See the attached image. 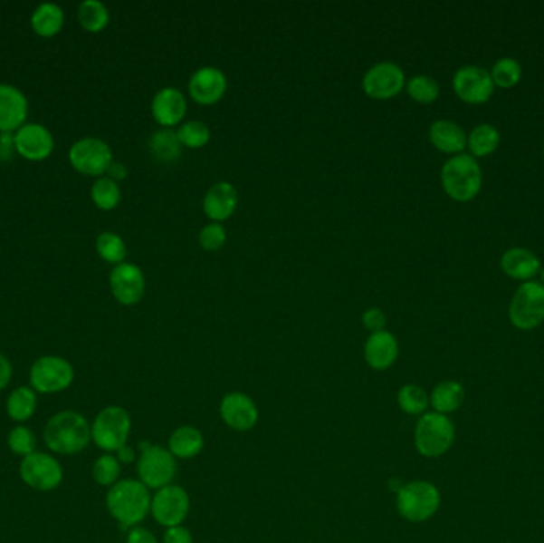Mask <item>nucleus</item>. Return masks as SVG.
I'll list each match as a JSON object with an SVG mask.
<instances>
[{
	"label": "nucleus",
	"mask_w": 544,
	"mask_h": 543,
	"mask_svg": "<svg viewBox=\"0 0 544 543\" xmlns=\"http://www.w3.org/2000/svg\"><path fill=\"white\" fill-rule=\"evenodd\" d=\"M42 439L54 456H77L92 443L91 422L80 412L62 410L46 421Z\"/></svg>",
	"instance_id": "obj_1"
},
{
	"label": "nucleus",
	"mask_w": 544,
	"mask_h": 543,
	"mask_svg": "<svg viewBox=\"0 0 544 543\" xmlns=\"http://www.w3.org/2000/svg\"><path fill=\"white\" fill-rule=\"evenodd\" d=\"M105 507L123 529H131L142 523L150 513V491L142 481L134 478L119 480V483L109 488Z\"/></svg>",
	"instance_id": "obj_2"
},
{
	"label": "nucleus",
	"mask_w": 544,
	"mask_h": 543,
	"mask_svg": "<svg viewBox=\"0 0 544 543\" xmlns=\"http://www.w3.org/2000/svg\"><path fill=\"white\" fill-rule=\"evenodd\" d=\"M441 184L447 197L460 203L478 197L482 187V170L476 158L468 153L449 158L441 170Z\"/></svg>",
	"instance_id": "obj_3"
},
{
	"label": "nucleus",
	"mask_w": 544,
	"mask_h": 543,
	"mask_svg": "<svg viewBox=\"0 0 544 543\" xmlns=\"http://www.w3.org/2000/svg\"><path fill=\"white\" fill-rule=\"evenodd\" d=\"M455 433V426L449 416L436 412H425L415 424L414 445L424 458H441L453 448Z\"/></svg>",
	"instance_id": "obj_4"
},
{
	"label": "nucleus",
	"mask_w": 544,
	"mask_h": 543,
	"mask_svg": "<svg viewBox=\"0 0 544 543\" xmlns=\"http://www.w3.org/2000/svg\"><path fill=\"white\" fill-rule=\"evenodd\" d=\"M132 419L129 412L119 405L102 408L91 422V441L100 451L117 452L128 445Z\"/></svg>",
	"instance_id": "obj_5"
},
{
	"label": "nucleus",
	"mask_w": 544,
	"mask_h": 543,
	"mask_svg": "<svg viewBox=\"0 0 544 543\" xmlns=\"http://www.w3.org/2000/svg\"><path fill=\"white\" fill-rule=\"evenodd\" d=\"M440 507V490L425 480L409 481L396 491V510L411 523L428 521Z\"/></svg>",
	"instance_id": "obj_6"
},
{
	"label": "nucleus",
	"mask_w": 544,
	"mask_h": 543,
	"mask_svg": "<svg viewBox=\"0 0 544 543\" xmlns=\"http://www.w3.org/2000/svg\"><path fill=\"white\" fill-rule=\"evenodd\" d=\"M21 481L37 492L56 491L64 481V467L58 456L50 451H37L23 458L18 465Z\"/></svg>",
	"instance_id": "obj_7"
},
{
	"label": "nucleus",
	"mask_w": 544,
	"mask_h": 543,
	"mask_svg": "<svg viewBox=\"0 0 544 543\" xmlns=\"http://www.w3.org/2000/svg\"><path fill=\"white\" fill-rule=\"evenodd\" d=\"M75 381V368L61 355H42L29 370V386L39 395L66 393Z\"/></svg>",
	"instance_id": "obj_8"
},
{
	"label": "nucleus",
	"mask_w": 544,
	"mask_h": 543,
	"mask_svg": "<svg viewBox=\"0 0 544 543\" xmlns=\"http://www.w3.org/2000/svg\"><path fill=\"white\" fill-rule=\"evenodd\" d=\"M138 475L148 490H161L171 485L177 473V462L169 450L155 446L148 441L138 443Z\"/></svg>",
	"instance_id": "obj_9"
},
{
	"label": "nucleus",
	"mask_w": 544,
	"mask_h": 543,
	"mask_svg": "<svg viewBox=\"0 0 544 543\" xmlns=\"http://www.w3.org/2000/svg\"><path fill=\"white\" fill-rule=\"evenodd\" d=\"M510 321L519 330H533L544 322V286L541 282H522L510 305Z\"/></svg>",
	"instance_id": "obj_10"
},
{
	"label": "nucleus",
	"mask_w": 544,
	"mask_h": 543,
	"mask_svg": "<svg viewBox=\"0 0 544 543\" xmlns=\"http://www.w3.org/2000/svg\"><path fill=\"white\" fill-rule=\"evenodd\" d=\"M69 161L80 174L100 177L112 166V149L102 139H80L71 147Z\"/></svg>",
	"instance_id": "obj_11"
},
{
	"label": "nucleus",
	"mask_w": 544,
	"mask_h": 543,
	"mask_svg": "<svg viewBox=\"0 0 544 543\" xmlns=\"http://www.w3.org/2000/svg\"><path fill=\"white\" fill-rule=\"evenodd\" d=\"M190 511V498L180 486L169 485L157 490L151 498L150 513L155 521L165 528H174L184 523Z\"/></svg>",
	"instance_id": "obj_12"
},
{
	"label": "nucleus",
	"mask_w": 544,
	"mask_h": 543,
	"mask_svg": "<svg viewBox=\"0 0 544 543\" xmlns=\"http://www.w3.org/2000/svg\"><path fill=\"white\" fill-rule=\"evenodd\" d=\"M363 92L373 99H392L400 94L406 85V75L398 64L392 61H382L367 69L363 77Z\"/></svg>",
	"instance_id": "obj_13"
},
{
	"label": "nucleus",
	"mask_w": 544,
	"mask_h": 543,
	"mask_svg": "<svg viewBox=\"0 0 544 543\" xmlns=\"http://www.w3.org/2000/svg\"><path fill=\"white\" fill-rule=\"evenodd\" d=\"M453 92L466 104H484L495 92L491 73L479 66L460 67L453 73Z\"/></svg>",
	"instance_id": "obj_14"
},
{
	"label": "nucleus",
	"mask_w": 544,
	"mask_h": 543,
	"mask_svg": "<svg viewBox=\"0 0 544 543\" xmlns=\"http://www.w3.org/2000/svg\"><path fill=\"white\" fill-rule=\"evenodd\" d=\"M110 290L123 306H134L144 298L145 276L134 263H119L110 273Z\"/></svg>",
	"instance_id": "obj_15"
},
{
	"label": "nucleus",
	"mask_w": 544,
	"mask_h": 543,
	"mask_svg": "<svg viewBox=\"0 0 544 543\" xmlns=\"http://www.w3.org/2000/svg\"><path fill=\"white\" fill-rule=\"evenodd\" d=\"M220 414L224 424L236 432L252 431L260 418L255 402L243 393H226L220 403Z\"/></svg>",
	"instance_id": "obj_16"
},
{
	"label": "nucleus",
	"mask_w": 544,
	"mask_h": 543,
	"mask_svg": "<svg viewBox=\"0 0 544 543\" xmlns=\"http://www.w3.org/2000/svg\"><path fill=\"white\" fill-rule=\"evenodd\" d=\"M228 90V79L218 67L204 66L193 73L188 92L195 102L201 105L216 104Z\"/></svg>",
	"instance_id": "obj_17"
},
{
	"label": "nucleus",
	"mask_w": 544,
	"mask_h": 543,
	"mask_svg": "<svg viewBox=\"0 0 544 543\" xmlns=\"http://www.w3.org/2000/svg\"><path fill=\"white\" fill-rule=\"evenodd\" d=\"M14 150L29 161H42L50 157L54 149L52 132L37 123L21 126L14 138Z\"/></svg>",
	"instance_id": "obj_18"
},
{
	"label": "nucleus",
	"mask_w": 544,
	"mask_h": 543,
	"mask_svg": "<svg viewBox=\"0 0 544 543\" xmlns=\"http://www.w3.org/2000/svg\"><path fill=\"white\" fill-rule=\"evenodd\" d=\"M186 99L184 92L176 86H166L153 96L151 101V115L157 125L163 128H174L182 125V120L186 115Z\"/></svg>",
	"instance_id": "obj_19"
},
{
	"label": "nucleus",
	"mask_w": 544,
	"mask_h": 543,
	"mask_svg": "<svg viewBox=\"0 0 544 543\" xmlns=\"http://www.w3.org/2000/svg\"><path fill=\"white\" fill-rule=\"evenodd\" d=\"M237 203L239 197L236 187L230 182H216L204 195V214L212 222L222 223L234 214Z\"/></svg>",
	"instance_id": "obj_20"
},
{
	"label": "nucleus",
	"mask_w": 544,
	"mask_h": 543,
	"mask_svg": "<svg viewBox=\"0 0 544 543\" xmlns=\"http://www.w3.org/2000/svg\"><path fill=\"white\" fill-rule=\"evenodd\" d=\"M27 117V99L12 85H0V132L18 131Z\"/></svg>",
	"instance_id": "obj_21"
},
{
	"label": "nucleus",
	"mask_w": 544,
	"mask_h": 543,
	"mask_svg": "<svg viewBox=\"0 0 544 543\" xmlns=\"http://www.w3.org/2000/svg\"><path fill=\"white\" fill-rule=\"evenodd\" d=\"M398 354H400L398 341L395 338V335L387 330L369 335L365 344V360L369 367L377 372H384L392 367L398 359Z\"/></svg>",
	"instance_id": "obj_22"
},
{
	"label": "nucleus",
	"mask_w": 544,
	"mask_h": 543,
	"mask_svg": "<svg viewBox=\"0 0 544 543\" xmlns=\"http://www.w3.org/2000/svg\"><path fill=\"white\" fill-rule=\"evenodd\" d=\"M506 276L516 281L529 282L541 271V262L535 252L525 247H512L506 250L500 260Z\"/></svg>",
	"instance_id": "obj_23"
},
{
	"label": "nucleus",
	"mask_w": 544,
	"mask_h": 543,
	"mask_svg": "<svg viewBox=\"0 0 544 543\" xmlns=\"http://www.w3.org/2000/svg\"><path fill=\"white\" fill-rule=\"evenodd\" d=\"M428 136H430V142L438 150L449 155H460L465 150L468 142V136L463 131V128L451 120H438L432 123Z\"/></svg>",
	"instance_id": "obj_24"
},
{
	"label": "nucleus",
	"mask_w": 544,
	"mask_h": 543,
	"mask_svg": "<svg viewBox=\"0 0 544 543\" xmlns=\"http://www.w3.org/2000/svg\"><path fill=\"white\" fill-rule=\"evenodd\" d=\"M39 410V393L31 386H18L8 393L5 412L14 424H27Z\"/></svg>",
	"instance_id": "obj_25"
},
{
	"label": "nucleus",
	"mask_w": 544,
	"mask_h": 543,
	"mask_svg": "<svg viewBox=\"0 0 544 543\" xmlns=\"http://www.w3.org/2000/svg\"><path fill=\"white\" fill-rule=\"evenodd\" d=\"M465 387L459 381H441L440 384L433 387L430 393V405L440 414H451L462 408L465 402Z\"/></svg>",
	"instance_id": "obj_26"
},
{
	"label": "nucleus",
	"mask_w": 544,
	"mask_h": 543,
	"mask_svg": "<svg viewBox=\"0 0 544 543\" xmlns=\"http://www.w3.org/2000/svg\"><path fill=\"white\" fill-rule=\"evenodd\" d=\"M203 433L199 432L196 427H177L169 439V451L172 452L174 458H196L197 454L203 451Z\"/></svg>",
	"instance_id": "obj_27"
},
{
	"label": "nucleus",
	"mask_w": 544,
	"mask_h": 543,
	"mask_svg": "<svg viewBox=\"0 0 544 543\" xmlns=\"http://www.w3.org/2000/svg\"><path fill=\"white\" fill-rule=\"evenodd\" d=\"M33 33L40 37H54L56 34H60L61 29L64 26V12L60 5L56 4H42L35 8L33 18H31Z\"/></svg>",
	"instance_id": "obj_28"
},
{
	"label": "nucleus",
	"mask_w": 544,
	"mask_h": 543,
	"mask_svg": "<svg viewBox=\"0 0 544 543\" xmlns=\"http://www.w3.org/2000/svg\"><path fill=\"white\" fill-rule=\"evenodd\" d=\"M499 144V130L491 123H481L472 128L466 147L472 151V157H489L491 153L497 150Z\"/></svg>",
	"instance_id": "obj_29"
},
{
	"label": "nucleus",
	"mask_w": 544,
	"mask_h": 543,
	"mask_svg": "<svg viewBox=\"0 0 544 543\" xmlns=\"http://www.w3.org/2000/svg\"><path fill=\"white\" fill-rule=\"evenodd\" d=\"M182 144L177 138V131L171 128H163L159 131L153 132L150 139V150L159 161L172 163L180 157Z\"/></svg>",
	"instance_id": "obj_30"
},
{
	"label": "nucleus",
	"mask_w": 544,
	"mask_h": 543,
	"mask_svg": "<svg viewBox=\"0 0 544 543\" xmlns=\"http://www.w3.org/2000/svg\"><path fill=\"white\" fill-rule=\"evenodd\" d=\"M79 21L81 27L88 33H100L109 24L110 14H109V8L105 7L102 2L85 0L80 4Z\"/></svg>",
	"instance_id": "obj_31"
},
{
	"label": "nucleus",
	"mask_w": 544,
	"mask_h": 543,
	"mask_svg": "<svg viewBox=\"0 0 544 543\" xmlns=\"http://www.w3.org/2000/svg\"><path fill=\"white\" fill-rule=\"evenodd\" d=\"M5 443L12 454L23 459L37 451L39 439L33 429L27 427L26 424H14V427L8 431Z\"/></svg>",
	"instance_id": "obj_32"
},
{
	"label": "nucleus",
	"mask_w": 544,
	"mask_h": 543,
	"mask_svg": "<svg viewBox=\"0 0 544 543\" xmlns=\"http://www.w3.org/2000/svg\"><path fill=\"white\" fill-rule=\"evenodd\" d=\"M92 480L99 486L104 488H112L115 483H119V475H121V464L119 459L112 452H104L100 454L94 462L91 469Z\"/></svg>",
	"instance_id": "obj_33"
},
{
	"label": "nucleus",
	"mask_w": 544,
	"mask_h": 543,
	"mask_svg": "<svg viewBox=\"0 0 544 543\" xmlns=\"http://www.w3.org/2000/svg\"><path fill=\"white\" fill-rule=\"evenodd\" d=\"M398 405L406 414H415L422 416L425 414L426 408L430 406V395L426 393L425 389L417 384H406L401 387L396 395Z\"/></svg>",
	"instance_id": "obj_34"
},
{
	"label": "nucleus",
	"mask_w": 544,
	"mask_h": 543,
	"mask_svg": "<svg viewBox=\"0 0 544 543\" xmlns=\"http://www.w3.org/2000/svg\"><path fill=\"white\" fill-rule=\"evenodd\" d=\"M92 203L100 210H112L121 201V191L119 187L110 177H99L92 184Z\"/></svg>",
	"instance_id": "obj_35"
},
{
	"label": "nucleus",
	"mask_w": 544,
	"mask_h": 543,
	"mask_svg": "<svg viewBox=\"0 0 544 543\" xmlns=\"http://www.w3.org/2000/svg\"><path fill=\"white\" fill-rule=\"evenodd\" d=\"M96 250L102 260L113 263V265L125 262L126 252H128L123 238L112 231H105L98 236Z\"/></svg>",
	"instance_id": "obj_36"
},
{
	"label": "nucleus",
	"mask_w": 544,
	"mask_h": 543,
	"mask_svg": "<svg viewBox=\"0 0 544 543\" xmlns=\"http://www.w3.org/2000/svg\"><path fill=\"white\" fill-rule=\"evenodd\" d=\"M491 77L493 85L510 90L512 86L518 85L522 79V67L519 64L518 59L501 58L493 64Z\"/></svg>",
	"instance_id": "obj_37"
},
{
	"label": "nucleus",
	"mask_w": 544,
	"mask_h": 543,
	"mask_svg": "<svg viewBox=\"0 0 544 543\" xmlns=\"http://www.w3.org/2000/svg\"><path fill=\"white\" fill-rule=\"evenodd\" d=\"M177 138L180 144L188 149H203L209 144L210 128L201 120H190L178 126Z\"/></svg>",
	"instance_id": "obj_38"
},
{
	"label": "nucleus",
	"mask_w": 544,
	"mask_h": 543,
	"mask_svg": "<svg viewBox=\"0 0 544 543\" xmlns=\"http://www.w3.org/2000/svg\"><path fill=\"white\" fill-rule=\"evenodd\" d=\"M407 94L419 104H432L440 96V85L430 75H414L406 83Z\"/></svg>",
	"instance_id": "obj_39"
},
{
	"label": "nucleus",
	"mask_w": 544,
	"mask_h": 543,
	"mask_svg": "<svg viewBox=\"0 0 544 543\" xmlns=\"http://www.w3.org/2000/svg\"><path fill=\"white\" fill-rule=\"evenodd\" d=\"M197 239H199V244H201L204 250L215 252V250L222 249L224 243H226V231H224L222 223H207L199 231Z\"/></svg>",
	"instance_id": "obj_40"
},
{
	"label": "nucleus",
	"mask_w": 544,
	"mask_h": 543,
	"mask_svg": "<svg viewBox=\"0 0 544 543\" xmlns=\"http://www.w3.org/2000/svg\"><path fill=\"white\" fill-rule=\"evenodd\" d=\"M361 322H363V325H365L371 334H376V332L386 330L387 315H386V313H384L382 309L369 308L363 313V315H361Z\"/></svg>",
	"instance_id": "obj_41"
},
{
	"label": "nucleus",
	"mask_w": 544,
	"mask_h": 543,
	"mask_svg": "<svg viewBox=\"0 0 544 543\" xmlns=\"http://www.w3.org/2000/svg\"><path fill=\"white\" fill-rule=\"evenodd\" d=\"M165 543H193V534L190 529H186L185 526H174V528H167L165 532Z\"/></svg>",
	"instance_id": "obj_42"
},
{
	"label": "nucleus",
	"mask_w": 544,
	"mask_h": 543,
	"mask_svg": "<svg viewBox=\"0 0 544 543\" xmlns=\"http://www.w3.org/2000/svg\"><path fill=\"white\" fill-rule=\"evenodd\" d=\"M126 543H157V540L153 532L145 529L142 526H136L128 530Z\"/></svg>",
	"instance_id": "obj_43"
},
{
	"label": "nucleus",
	"mask_w": 544,
	"mask_h": 543,
	"mask_svg": "<svg viewBox=\"0 0 544 543\" xmlns=\"http://www.w3.org/2000/svg\"><path fill=\"white\" fill-rule=\"evenodd\" d=\"M12 380H14V365L4 354H0V393L8 389Z\"/></svg>",
	"instance_id": "obj_44"
},
{
	"label": "nucleus",
	"mask_w": 544,
	"mask_h": 543,
	"mask_svg": "<svg viewBox=\"0 0 544 543\" xmlns=\"http://www.w3.org/2000/svg\"><path fill=\"white\" fill-rule=\"evenodd\" d=\"M115 456H117L121 465L132 464L136 461V450L132 446L125 445L115 452Z\"/></svg>",
	"instance_id": "obj_45"
},
{
	"label": "nucleus",
	"mask_w": 544,
	"mask_h": 543,
	"mask_svg": "<svg viewBox=\"0 0 544 543\" xmlns=\"http://www.w3.org/2000/svg\"><path fill=\"white\" fill-rule=\"evenodd\" d=\"M107 172L110 174L109 177L113 179L115 182H117V180H121V179H125L126 174H128V170H126L125 166H123L121 163H112V166L109 168Z\"/></svg>",
	"instance_id": "obj_46"
},
{
	"label": "nucleus",
	"mask_w": 544,
	"mask_h": 543,
	"mask_svg": "<svg viewBox=\"0 0 544 543\" xmlns=\"http://www.w3.org/2000/svg\"><path fill=\"white\" fill-rule=\"evenodd\" d=\"M539 276H541V284L544 286V268H541V271H539Z\"/></svg>",
	"instance_id": "obj_47"
},
{
	"label": "nucleus",
	"mask_w": 544,
	"mask_h": 543,
	"mask_svg": "<svg viewBox=\"0 0 544 543\" xmlns=\"http://www.w3.org/2000/svg\"><path fill=\"white\" fill-rule=\"evenodd\" d=\"M543 153H544V145H543Z\"/></svg>",
	"instance_id": "obj_48"
}]
</instances>
